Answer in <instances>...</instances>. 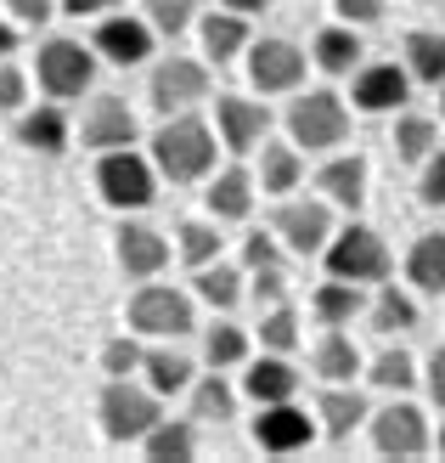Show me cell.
<instances>
[{"instance_id":"cell-38","label":"cell","mask_w":445,"mask_h":463,"mask_svg":"<svg viewBox=\"0 0 445 463\" xmlns=\"http://www.w3.org/2000/svg\"><path fill=\"white\" fill-rule=\"evenodd\" d=\"M372 384L378 390H412L417 384V362L406 356V345H389V351L372 362Z\"/></svg>"},{"instance_id":"cell-29","label":"cell","mask_w":445,"mask_h":463,"mask_svg":"<svg viewBox=\"0 0 445 463\" xmlns=\"http://www.w3.org/2000/svg\"><path fill=\"white\" fill-rule=\"evenodd\" d=\"M311 362H316V373H321L327 384H349V379H356V367H361V351H356V345H349L338 328H327V339L311 351Z\"/></svg>"},{"instance_id":"cell-21","label":"cell","mask_w":445,"mask_h":463,"mask_svg":"<svg viewBox=\"0 0 445 463\" xmlns=\"http://www.w3.org/2000/svg\"><path fill=\"white\" fill-rule=\"evenodd\" d=\"M406 277L417 294H445V232H423L406 254Z\"/></svg>"},{"instance_id":"cell-14","label":"cell","mask_w":445,"mask_h":463,"mask_svg":"<svg viewBox=\"0 0 445 463\" xmlns=\"http://www.w3.org/2000/svg\"><path fill=\"white\" fill-rule=\"evenodd\" d=\"M254 441L271 458H288L299 447H311V419H304L293 402H271V407H260V419H254Z\"/></svg>"},{"instance_id":"cell-31","label":"cell","mask_w":445,"mask_h":463,"mask_svg":"<svg viewBox=\"0 0 445 463\" xmlns=\"http://www.w3.org/2000/svg\"><path fill=\"white\" fill-rule=\"evenodd\" d=\"M389 142H394V153H401V165H423V158L434 153V142H440V125L434 119H417V113H401Z\"/></svg>"},{"instance_id":"cell-11","label":"cell","mask_w":445,"mask_h":463,"mask_svg":"<svg viewBox=\"0 0 445 463\" xmlns=\"http://www.w3.org/2000/svg\"><path fill=\"white\" fill-rule=\"evenodd\" d=\"M304 80V52L293 40H254L248 45V85L260 97H276V90H299Z\"/></svg>"},{"instance_id":"cell-15","label":"cell","mask_w":445,"mask_h":463,"mask_svg":"<svg viewBox=\"0 0 445 463\" xmlns=\"http://www.w3.org/2000/svg\"><path fill=\"white\" fill-rule=\"evenodd\" d=\"M215 119H220V142L231 153H254V147L265 142V130H271L265 102H254V97H220L215 102Z\"/></svg>"},{"instance_id":"cell-45","label":"cell","mask_w":445,"mask_h":463,"mask_svg":"<svg viewBox=\"0 0 445 463\" xmlns=\"http://www.w3.org/2000/svg\"><path fill=\"white\" fill-rule=\"evenodd\" d=\"M288 294V277H283V260L276 266H260L254 271V299H260V306H276V299Z\"/></svg>"},{"instance_id":"cell-12","label":"cell","mask_w":445,"mask_h":463,"mask_svg":"<svg viewBox=\"0 0 445 463\" xmlns=\"http://www.w3.org/2000/svg\"><path fill=\"white\" fill-rule=\"evenodd\" d=\"M271 226L293 254H321L327 238H333V210H321V203H276Z\"/></svg>"},{"instance_id":"cell-32","label":"cell","mask_w":445,"mask_h":463,"mask_svg":"<svg viewBox=\"0 0 445 463\" xmlns=\"http://www.w3.org/2000/svg\"><path fill=\"white\" fill-rule=\"evenodd\" d=\"M372 328H378V334H412L417 328V299L384 283L378 299H372Z\"/></svg>"},{"instance_id":"cell-52","label":"cell","mask_w":445,"mask_h":463,"mask_svg":"<svg viewBox=\"0 0 445 463\" xmlns=\"http://www.w3.org/2000/svg\"><path fill=\"white\" fill-rule=\"evenodd\" d=\"M434 447H440V458H445V430H440V441H434Z\"/></svg>"},{"instance_id":"cell-24","label":"cell","mask_w":445,"mask_h":463,"mask_svg":"<svg viewBox=\"0 0 445 463\" xmlns=\"http://www.w3.org/2000/svg\"><path fill=\"white\" fill-rule=\"evenodd\" d=\"M321 430L344 441V435H356V424H366V396L361 390H321Z\"/></svg>"},{"instance_id":"cell-42","label":"cell","mask_w":445,"mask_h":463,"mask_svg":"<svg viewBox=\"0 0 445 463\" xmlns=\"http://www.w3.org/2000/svg\"><path fill=\"white\" fill-rule=\"evenodd\" d=\"M23 102H29V74L12 62H0V113H17Z\"/></svg>"},{"instance_id":"cell-20","label":"cell","mask_w":445,"mask_h":463,"mask_svg":"<svg viewBox=\"0 0 445 463\" xmlns=\"http://www.w3.org/2000/svg\"><path fill=\"white\" fill-rule=\"evenodd\" d=\"M327 203H338V210H361L366 203V165L361 158H327V165L316 170Z\"/></svg>"},{"instance_id":"cell-49","label":"cell","mask_w":445,"mask_h":463,"mask_svg":"<svg viewBox=\"0 0 445 463\" xmlns=\"http://www.w3.org/2000/svg\"><path fill=\"white\" fill-rule=\"evenodd\" d=\"M429 396H434V407H445V345L429 356Z\"/></svg>"},{"instance_id":"cell-3","label":"cell","mask_w":445,"mask_h":463,"mask_svg":"<svg viewBox=\"0 0 445 463\" xmlns=\"http://www.w3.org/2000/svg\"><path fill=\"white\" fill-rule=\"evenodd\" d=\"M327 271L333 277H344V283H389V243L378 238V232L372 226H344L338 238H327Z\"/></svg>"},{"instance_id":"cell-41","label":"cell","mask_w":445,"mask_h":463,"mask_svg":"<svg viewBox=\"0 0 445 463\" xmlns=\"http://www.w3.org/2000/svg\"><path fill=\"white\" fill-rule=\"evenodd\" d=\"M102 367H107V379H130L135 367H142V345H130V339H107V345H102Z\"/></svg>"},{"instance_id":"cell-36","label":"cell","mask_w":445,"mask_h":463,"mask_svg":"<svg viewBox=\"0 0 445 463\" xmlns=\"http://www.w3.org/2000/svg\"><path fill=\"white\" fill-rule=\"evenodd\" d=\"M299 147H265V165H260V181H265V193L276 198H288L299 187Z\"/></svg>"},{"instance_id":"cell-19","label":"cell","mask_w":445,"mask_h":463,"mask_svg":"<svg viewBox=\"0 0 445 463\" xmlns=\"http://www.w3.org/2000/svg\"><path fill=\"white\" fill-rule=\"evenodd\" d=\"M198 34H203V57L209 62H231L248 45V17L231 12V6H220V12H209L198 23Z\"/></svg>"},{"instance_id":"cell-53","label":"cell","mask_w":445,"mask_h":463,"mask_svg":"<svg viewBox=\"0 0 445 463\" xmlns=\"http://www.w3.org/2000/svg\"><path fill=\"white\" fill-rule=\"evenodd\" d=\"M440 90H445V85H440ZM440 119H445V97H440Z\"/></svg>"},{"instance_id":"cell-39","label":"cell","mask_w":445,"mask_h":463,"mask_svg":"<svg viewBox=\"0 0 445 463\" xmlns=\"http://www.w3.org/2000/svg\"><path fill=\"white\" fill-rule=\"evenodd\" d=\"M260 345H265V351H276V356H288L293 345H299V317L288 306H271L260 317Z\"/></svg>"},{"instance_id":"cell-16","label":"cell","mask_w":445,"mask_h":463,"mask_svg":"<svg viewBox=\"0 0 445 463\" xmlns=\"http://www.w3.org/2000/svg\"><path fill=\"white\" fill-rule=\"evenodd\" d=\"M406 97H412V80L394 62L356 68V108H366V113H401Z\"/></svg>"},{"instance_id":"cell-26","label":"cell","mask_w":445,"mask_h":463,"mask_svg":"<svg viewBox=\"0 0 445 463\" xmlns=\"http://www.w3.org/2000/svg\"><path fill=\"white\" fill-rule=\"evenodd\" d=\"M366 306L361 299V283H344V277H333V283H321L311 294V311L327 322V328H344V322H356V311Z\"/></svg>"},{"instance_id":"cell-10","label":"cell","mask_w":445,"mask_h":463,"mask_svg":"<svg viewBox=\"0 0 445 463\" xmlns=\"http://www.w3.org/2000/svg\"><path fill=\"white\" fill-rule=\"evenodd\" d=\"M90 45H97L102 62H113V68H135V62L153 57V23L125 17V12H107V17H97V29H90Z\"/></svg>"},{"instance_id":"cell-48","label":"cell","mask_w":445,"mask_h":463,"mask_svg":"<svg viewBox=\"0 0 445 463\" xmlns=\"http://www.w3.org/2000/svg\"><path fill=\"white\" fill-rule=\"evenodd\" d=\"M57 6H62V17H107L113 6H119V0H57Z\"/></svg>"},{"instance_id":"cell-27","label":"cell","mask_w":445,"mask_h":463,"mask_svg":"<svg viewBox=\"0 0 445 463\" xmlns=\"http://www.w3.org/2000/svg\"><path fill=\"white\" fill-rule=\"evenodd\" d=\"M17 142L34 147V153H62L68 147V113L51 102V108L29 113V119H17Z\"/></svg>"},{"instance_id":"cell-1","label":"cell","mask_w":445,"mask_h":463,"mask_svg":"<svg viewBox=\"0 0 445 463\" xmlns=\"http://www.w3.org/2000/svg\"><path fill=\"white\" fill-rule=\"evenodd\" d=\"M209 165H215V130H209L203 119H186V113H175V119L153 136V170H158L163 181H175V187H192V181H203Z\"/></svg>"},{"instance_id":"cell-40","label":"cell","mask_w":445,"mask_h":463,"mask_svg":"<svg viewBox=\"0 0 445 463\" xmlns=\"http://www.w3.org/2000/svg\"><path fill=\"white\" fill-rule=\"evenodd\" d=\"M192 17H198V0H147V23H153V34H181V29H192Z\"/></svg>"},{"instance_id":"cell-51","label":"cell","mask_w":445,"mask_h":463,"mask_svg":"<svg viewBox=\"0 0 445 463\" xmlns=\"http://www.w3.org/2000/svg\"><path fill=\"white\" fill-rule=\"evenodd\" d=\"M12 52H17V29L0 23V62H12Z\"/></svg>"},{"instance_id":"cell-50","label":"cell","mask_w":445,"mask_h":463,"mask_svg":"<svg viewBox=\"0 0 445 463\" xmlns=\"http://www.w3.org/2000/svg\"><path fill=\"white\" fill-rule=\"evenodd\" d=\"M220 6H231V12H243V17H254V12H265L271 0H220Z\"/></svg>"},{"instance_id":"cell-33","label":"cell","mask_w":445,"mask_h":463,"mask_svg":"<svg viewBox=\"0 0 445 463\" xmlns=\"http://www.w3.org/2000/svg\"><path fill=\"white\" fill-rule=\"evenodd\" d=\"M142 447H147V458H153V463H186V458L198 452L192 424H163V419L142 435Z\"/></svg>"},{"instance_id":"cell-25","label":"cell","mask_w":445,"mask_h":463,"mask_svg":"<svg viewBox=\"0 0 445 463\" xmlns=\"http://www.w3.org/2000/svg\"><path fill=\"white\" fill-rule=\"evenodd\" d=\"M311 52H316L321 74H356L361 68V34L356 29H321Z\"/></svg>"},{"instance_id":"cell-13","label":"cell","mask_w":445,"mask_h":463,"mask_svg":"<svg viewBox=\"0 0 445 463\" xmlns=\"http://www.w3.org/2000/svg\"><path fill=\"white\" fill-rule=\"evenodd\" d=\"M113 249H119L125 277H135V283H147V277H158L163 266L175 260L170 243H163V232H153V226H142V221H125L119 232H113Z\"/></svg>"},{"instance_id":"cell-37","label":"cell","mask_w":445,"mask_h":463,"mask_svg":"<svg viewBox=\"0 0 445 463\" xmlns=\"http://www.w3.org/2000/svg\"><path fill=\"white\" fill-rule=\"evenodd\" d=\"M181 260L186 266H209V260H220V226H209V221H186L181 226Z\"/></svg>"},{"instance_id":"cell-8","label":"cell","mask_w":445,"mask_h":463,"mask_svg":"<svg viewBox=\"0 0 445 463\" xmlns=\"http://www.w3.org/2000/svg\"><path fill=\"white\" fill-rule=\"evenodd\" d=\"M203 97H209V62H198V57H163L158 62V74H153V108L163 113V119L198 108Z\"/></svg>"},{"instance_id":"cell-4","label":"cell","mask_w":445,"mask_h":463,"mask_svg":"<svg viewBox=\"0 0 445 463\" xmlns=\"http://www.w3.org/2000/svg\"><path fill=\"white\" fill-rule=\"evenodd\" d=\"M288 136L299 153H327L349 136V108L333 90H311V97H293L288 108Z\"/></svg>"},{"instance_id":"cell-46","label":"cell","mask_w":445,"mask_h":463,"mask_svg":"<svg viewBox=\"0 0 445 463\" xmlns=\"http://www.w3.org/2000/svg\"><path fill=\"white\" fill-rule=\"evenodd\" d=\"M6 6H12V17H17V23H29V29H45V23L62 12L57 0H6Z\"/></svg>"},{"instance_id":"cell-17","label":"cell","mask_w":445,"mask_h":463,"mask_svg":"<svg viewBox=\"0 0 445 463\" xmlns=\"http://www.w3.org/2000/svg\"><path fill=\"white\" fill-rule=\"evenodd\" d=\"M85 147L107 153V147H135V113L119 97H102L97 108L85 113Z\"/></svg>"},{"instance_id":"cell-5","label":"cell","mask_w":445,"mask_h":463,"mask_svg":"<svg viewBox=\"0 0 445 463\" xmlns=\"http://www.w3.org/2000/svg\"><path fill=\"white\" fill-rule=\"evenodd\" d=\"M97 187L113 210H147L153 193H158V170L135 147H107L102 165H97Z\"/></svg>"},{"instance_id":"cell-43","label":"cell","mask_w":445,"mask_h":463,"mask_svg":"<svg viewBox=\"0 0 445 463\" xmlns=\"http://www.w3.org/2000/svg\"><path fill=\"white\" fill-rule=\"evenodd\" d=\"M417 193H423V203L429 210H445V153L434 158H423V181H417Z\"/></svg>"},{"instance_id":"cell-44","label":"cell","mask_w":445,"mask_h":463,"mask_svg":"<svg viewBox=\"0 0 445 463\" xmlns=\"http://www.w3.org/2000/svg\"><path fill=\"white\" fill-rule=\"evenodd\" d=\"M243 266H248V271L276 266V238H271V232H260V226H254L248 238H243Z\"/></svg>"},{"instance_id":"cell-34","label":"cell","mask_w":445,"mask_h":463,"mask_svg":"<svg viewBox=\"0 0 445 463\" xmlns=\"http://www.w3.org/2000/svg\"><path fill=\"white\" fill-rule=\"evenodd\" d=\"M142 367H147V384L158 390V396H175V390L192 384V362H186L181 351H153V356H142Z\"/></svg>"},{"instance_id":"cell-22","label":"cell","mask_w":445,"mask_h":463,"mask_svg":"<svg viewBox=\"0 0 445 463\" xmlns=\"http://www.w3.org/2000/svg\"><path fill=\"white\" fill-rule=\"evenodd\" d=\"M209 210L220 221H248L254 215V175L248 170H220L209 181Z\"/></svg>"},{"instance_id":"cell-2","label":"cell","mask_w":445,"mask_h":463,"mask_svg":"<svg viewBox=\"0 0 445 463\" xmlns=\"http://www.w3.org/2000/svg\"><path fill=\"white\" fill-rule=\"evenodd\" d=\"M97 45H79V40H45L40 57H34V74H40V90L51 102H74L90 90L97 80Z\"/></svg>"},{"instance_id":"cell-9","label":"cell","mask_w":445,"mask_h":463,"mask_svg":"<svg viewBox=\"0 0 445 463\" xmlns=\"http://www.w3.org/2000/svg\"><path fill=\"white\" fill-rule=\"evenodd\" d=\"M372 447H378L384 458H423L429 452V419L423 407L412 402H389L384 412H372Z\"/></svg>"},{"instance_id":"cell-18","label":"cell","mask_w":445,"mask_h":463,"mask_svg":"<svg viewBox=\"0 0 445 463\" xmlns=\"http://www.w3.org/2000/svg\"><path fill=\"white\" fill-rule=\"evenodd\" d=\"M293 390H299V373H293V362H288V356L265 351L260 362H248V373H243V396H254L260 407H271V402H293Z\"/></svg>"},{"instance_id":"cell-23","label":"cell","mask_w":445,"mask_h":463,"mask_svg":"<svg viewBox=\"0 0 445 463\" xmlns=\"http://www.w3.org/2000/svg\"><path fill=\"white\" fill-rule=\"evenodd\" d=\"M186 396H192V412L203 424H231L237 419V390L226 384V373L215 367L209 379H198V384H186Z\"/></svg>"},{"instance_id":"cell-35","label":"cell","mask_w":445,"mask_h":463,"mask_svg":"<svg viewBox=\"0 0 445 463\" xmlns=\"http://www.w3.org/2000/svg\"><path fill=\"white\" fill-rule=\"evenodd\" d=\"M243 356H248V334H243V328L215 322V328L203 334V362H209V367H220V373H226V367H237Z\"/></svg>"},{"instance_id":"cell-7","label":"cell","mask_w":445,"mask_h":463,"mask_svg":"<svg viewBox=\"0 0 445 463\" xmlns=\"http://www.w3.org/2000/svg\"><path fill=\"white\" fill-rule=\"evenodd\" d=\"M130 328L135 334H147V339H181V334H192V299H186L181 288L170 283H147L130 294Z\"/></svg>"},{"instance_id":"cell-6","label":"cell","mask_w":445,"mask_h":463,"mask_svg":"<svg viewBox=\"0 0 445 463\" xmlns=\"http://www.w3.org/2000/svg\"><path fill=\"white\" fill-rule=\"evenodd\" d=\"M163 396L147 384V390H135L130 379H107L102 390V435L107 441H142V435L163 419Z\"/></svg>"},{"instance_id":"cell-30","label":"cell","mask_w":445,"mask_h":463,"mask_svg":"<svg viewBox=\"0 0 445 463\" xmlns=\"http://www.w3.org/2000/svg\"><path fill=\"white\" fill-rule=\"evenodd\" d=\"M406 74L423 85H445V34H429V29L406 34Z\"/></svg>"},{"instance_id":"cell-47","label":"cell","mask_w":445,"mask_h":463,"mask_svg":"<svg viewBox=\"0 0 445 463\" xmlns=\"http://www.w3.org/2000/svg\"><path fill=\"white\" fill-rule=\"evenodd\" d=\"M338 17L356 23V29H366V23L384 17V0H338Z\"/></svg>"},{"instance_id":"cell-28","label":"cell","mask_w":445,"mask_h":463,"mask_svg":"<svg viewBox=\"0 0 445 463\" xmlns=\"http://www.w3.org/2000/svg\"><path fill=\"white\" fill-rule=\"evenodd\" d=\"M192 288H198V299H209L215 311L243 306V271H237V266H220V260H209V266H198Z\"/></svg>"}]
</instances>
